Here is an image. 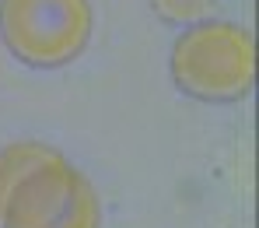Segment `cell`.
<instances>
[{"instance_id": "1", "label": "cell", "mask_w": 259, "mask_h": 228, "mask_svg": "<svg viewBox=\"0 0 259 228\" xmlns=\"http://www.w3.org/2000/svg\"><path fill=\"white\" fill-rule=\"evenodd\" d=\"M168 70L175 88L189 98L238 102L256 81V46L231 21H196L175 39Z\"/></svg>"}, {"instance_id": "3", "label": "cell", "mask_w": 259, "mask_h": 228, "mask_svg": "<svg viewBox=\"0 0 259 228\" xmlns=\"http://www.w3.org/2000/svg\"><path fill=\"white\" fill-rule=\"evenodd\" d=\"M0 228H102L95 186L56 151L7 193Z\"/></svg>"}, {"instance_id": "5", "label": "cell", "mask_w": 259, "mask_h": 228, "mask_svg": "<svg viewBox=\"0 0 259 228\" xmlns=\"http://www.w3.org/2000/svg\"><path fill=\"white\" fill-rule=\"evenodd\" d=\"M217 0H151L154 14L168 25H196L214 11Z\"/></svg>"}, {"instance_id": "2", "label": "cell", "mask_w": 259, "mask_h": 228, "mask_svg": "<svg viewBox=\"0 0 259 228\" xmlns=\"http://www.w3.org/2000/svg\"><path fill=\"white\" fill-rule=\"evenodd\" d=\"M0 39L28 67L53 70L84 53L91 39L88 0H0Z\"/></svg>"}, {"instance_id": "4", "label": "cell", "mask_w": 259, "mask_h": 228, "mask_svg": "<svg viewBox=\"0 0 259 228\" xmlns=\"http://www.w3.org/2000/svg\"><path fill=\"white\" fill-rule=\"evenodd\" d=\"M56 151L49 144H39V140H18V144H7L0 151V211H4V200L7 193L21 182L25 172H32L35 165H42L46 158H53Z\"/></svg>"}]
</instances>
